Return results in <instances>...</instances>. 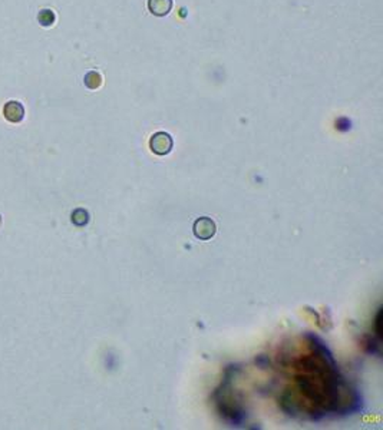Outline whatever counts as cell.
<instances>
[{
    "label": "cell",
    "mask_w": 383,
    "mask_h": 430,
    "mask_svg": "<svg viewBox=\"0 0 383 430\" xmlns=\"http://www.w3.org/2000/svg\"><path fill=\"white\" fill-rule=\"evenodd\" d=\"M3 115L4 118L12 123H19L23 121L24 118V108L20 102L18 100H10L4 105L3 108Z\"/></svg>",
    "instance_id": "cell-4"
},
{
    "label": "cell",
    "mask_w": 383,
    "mask_h": 430,
    "mask_svg": "<svg viewBox=\"0 0 383 430\" xmlns=\"http://www.w3.org/2000/svg\"><path fill=\"white\" fill-rule=\"evenodd\" d=\"M55 13L50 9H44V10L39 11V14H38V22L40 23V26H44V27H50L55 23Z\"/></svg>",
    "instance_id": "cell-7"
},
{
    "label": "cell",
    "mask_w": 383,
    "mask_h": 430,
    "mask_svg": "<svg viewBox=\"0 0 383 430\" xmlns=\"http://www.w3.org/2000/svg\"><path fill=\"white\" fill-rule=\"evenodd\" d=\"M0 225H2V215H0Z\"/></svg>",
    "instance_id": "cell-9"
},
{
    "label": "cell",
    "mask_w": 383,
    "mask_h": 430,
    "mask_svg": "<svg viewBox=\"0 0 383 430\" xmlns=\"http://www.w3.org/2000/svg\"><path fill=\"white\" fill-rule=\"evenodd\" d=\"M174 148V141L172 136L166 132H156L154 133L150 139V149L155 155H168Z\"/></svg>",
    "instance_id": "cell-2"
},
{
    "label": "cell",
    "mask_w": 383,
    "mask_h": 430,
    "mask_svg": "<svg viewBox=\"0 0 383 430\" xmlns=\"http://www.w3.org/2000/svg\"><path fill=\"white\" fill-rule=\"evenodd\" d=\"M72 222L78 225V227H84L89 222V214L88 211L84 208H78L72 212Z\"/></svg>",
    "instance_id": "cell-8"
},
{
    "label": "cell",
    "mask_w": 383,
    "mask_h": 430,
    "mask_svg": "<svg viewBox=\"0 0 383 430\" xmlns=\"http://www.w3.org/2000/svg\"><path fill=\"white\" fill-rule=\"evenodd\" d=\"M216 231H217L216 222L208 217H201L194 222V235L202 241L212 238Z\"/></svg>",
    "instance_id": "cell-3"
},
{
    "label": "cell",
    "mask_w": 383,
    "mask_h": 430,
    "mask_svg": "<svg viewBox=\"0 0 383 430\" xmlns=\"http://www.w3.org/2000/svg\"><path fill=\"white\" fill-rule=\"evenodd\" d=\"M172 9V0H148V10L154 16L162 17L166 16Z\"/></svg>",
    "instance_id": "cell-5"
},
{
    "label": "cell",
    "mask_w": 383,
    "mask_h": 430,
    "mask_svg": "<svg viewBox=\"0 0 383 430\" xmlns=\"http://www.w3.org/2000/svg\"><path fill=\"white\" fill-rule=\"evenodd\" d=\"M102 82H104L102 75H100L99 72H96V70H90V72H88V73L85 75V77H84L85 86L88 89H92V90L100 88V86H102Z\"/></svg>",
    "instance_id": "cell-6"
},
{
    "label": "cell",
    "mask_w": 383,
    "mask_h": 430,
    "mask_svg": "<svg viewBox=\"0 0 383 430\" xmlns=\"http://www.w3.org/2000/svg\"><path fill=\"white\" fill-rule=\"evenodd\" d=\"M307 340V354L286 367L293 373V385L280 397L283 410L312 420L359 412L362 397L342 376L328 346L312 334Z\"/></svg>",
    "instance_id": "cell-1"
}]
</instances>
